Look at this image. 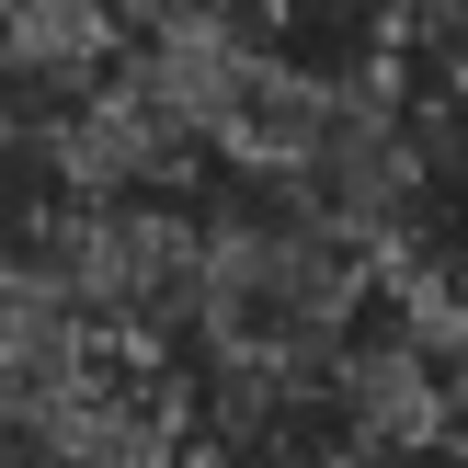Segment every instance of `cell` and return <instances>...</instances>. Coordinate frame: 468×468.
Returning <instances> with one entry per match:
<instances>
[{
	"instance_id": "obj_1",
	"label": "cell",
	"mask_w": 468,
	"mask_h": 468,
	"mask_svg": "<svg viewBox=\"0 0 468 468\" xmlns=\"http://www.w3.org/2000/svg\"><path fill=\"white\" fill-rule=\"evenodd\" d=\"M355 309H366V251L320 206H297L286 183L195 218V320L183 332H206L218 366L309 388L332 366V343L355 332Z\"/></svg>"
},
{
	"instance_id": "obj_2",
	"label": "cell",
	"mask_w": 468,
	"mask_h": 468,
	"mask_svg": "<svg viewBox=\"0 0 468 468\" xmlns=\"http://www.w3.org/2000/svg\"><path fill=\"white\" fill-rule=\"evenodd\" d=\"M23 286L69 297L103 343L149 355V343H172L183 320H195V218L160 206V195H91V206L69 195L58 218H46Z\"/></svg>"
},
{
	"instance_id": "obj_3",
	"label": "cell",
	"mask_w": 468,
	"mask_h": 468,
	"mask_svg": "<svg viewBox=\"0 0 468 468\" xmlns=\"http://www.w3.org/2000/svg\"><path fill=\"white\" fill-rule=\"evenodd\" d=\"M309 411L332 423V446L366 457V468H411V457H434L468 423L446 355H434L423 332H343L332 366L309 378Z\"/></svg>"
},
{
	"instance_id": "obj_4",
	"label": "cell",
	"mask_w": 468,
	"mask_h": 468,
	"mask_svg": "<svg viewBox=\"0 0 468 468\" xmlns=\"http://www.w3.org/2000/svg\"><path fill=\"white\" fill-rule=\"evenodd\" d=\"M35 172L58 183V195H172L183 172H195V137L172 126V114L149 103V80H80L69 103H46V126H35Z\"/></svg>"
},
{
	"instance_id": "obj_5",
	"label": "cell",
	"mask_w": 468,
	"mask_h": 468,
	"mask_svg": "<svg viewBox=\"0 0 468 468\" xmlns=\"http://www.w3.org/2000/svg\"><path fill=\"white\" fill-rule=\"evenodd\" d=\"M263 69H274V46L251 35V23L195 12V23H172V35H149L137 80H149V103L172 114L195 149H229V126H240V103H251V80H263Z\"/></svg>"
},
{
	"instance_id": "obj_6",
	"label": "cell",
	"mask_w": 468,
	"mask_h": 468,
	"mask_svg": "<svg viewBox=\"0 0 468 468\" xmlns=\"http://www.w3.org/2000/svg\"><path fill=\"white\" fill-rule=\"evenodd\" d=\"M103 12H114V35H172V23L218 12V0H103Z\"/></svg>"
}]
</instances>
